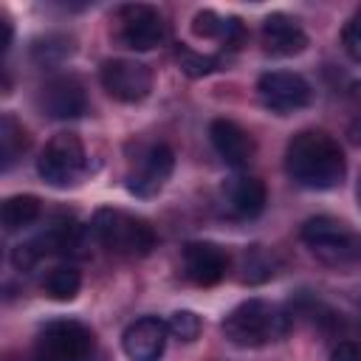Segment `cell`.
<instances>
[{
	"label": "cell",
	"mask_w": 361,
	"mask_h": 361,
	"mask_svg": "<svg viewBox=\"0 0 361 361\" xmlns=\"http://www.w3.org/2000/svg\"><path fill=\"white\" fill-rule=\"evenodd\" d=\"M259 42L268 56H296L307 48V34L290 14H268L259 25Z\"/></svg>",
	"instance_id": "cell-13"
},
{
	"label": "cell",
	"mask_w": 361,
	"mask_h": 361,
	"mask_svg": "<svg viewBox=\"0 0 361 361\" xmlns=\"http://www.w3.org/2000/svg\"><path fill=\"white\" fill-rule=\"evenodd\" d=\"M28 144H31V138H28V130L23 127V121H17L14 113H3L0 116V158H3V169H11L23 158Z\"/></svg>",
	"instance_id": "cell-18"
},
{
	"label": "cell",
	"mask_w": 361,
	"mask_h": 361,
	"mask_svg": "<svg viewBox=\"0 0 361 361\" xmlns=\"http://www.w3.org/2000/svg\"><path fill=\"white\" fill-rule=\"evenodd\" d=\"M285 172L302 189L327 192L341 186L347 175V161L338 141L330 133L307 127L290 135L285 147Z\"/></svg>",
	"instance_id": "cell-1"
},
{
	"label": "cell",
	"mask_w": 361,
	"mask_h": 361,
	"mask_svg": "<svg viewBox=\"0 0 361 361\" xmlns=\"http://www.w3.org/2000/svg\"><path fill=\"white\" fill-rule=\"evenodd\" d=\"M113 23H116V28H113L116 42L130 51H152L166 39V23H164L161 11L152 6H144V3L121 6L116 11Z\"/></svg>",
	"instance_id": "cell-7"
},
{
	"label": "cell",
	"mask_w": 361,
	"mask_h": 361,
	"mask_svg": "<svg viewBox=\"0 0 361 361\" xmlns=\"http://www.w3.org/2000/svg\"><path fill=\"white\" fill-rule=\"evenodd\" d=\"M11 37H14V28H11V20L3 17V51L11 48Z\"/></svg>",
	"instance_id": "cell-27"
},
{
	"label": "cell",
	"mask_w": 361,
	"mask_h": 361,
	"mask_svg": "<svg viewBox=\"0 0 361 361\" xmlns=\"http://www.w3.org/2000/svg\"><path fill=\"white\" fill-rule=\"evenodd\" d=\"M299 237L310 248V254L327 265H347L358 254V243H355L353 231L341 220L327 217V214L305 220Z\"/></svg>",
	"instance_id": "cell-6"
},
{
	"label": "cell",
	"mask_w": 361,
	"mask_h": 361,
	"mask_svg": "<svg viewBox=\"0 0 361 361\" xmlns=\"http://www.w3.org/2000/svg\"><path fill=\"white\" fill-rule=\"evenodd\" d=\"M257 96L265 110L276 116H290L310 104L313 87L305 76L293 71H268L257 79Z\"/></svg>",
	"instance_id": "cell-8"
},
{
	"label": "cell",
	"mask_w": 361,
	"mask_h": 361,
	"mask_svg": "<svg viewBox=\"0 0 361 361\" xmlns=\"http://www.w3.org/2000/svg\"><path fill=\"white\" fill-rule=\"evenodd\" d=\"M209 141L212 147L217 149V155L234 166V169H243L254 161V152H257V144L251 138L248 130H243L237 121L231 118H214L209 124Z\"/></svg>",
	"instance_id": "cell-15"
},
{
	"label": "cell",
	"mask_w": 361,
	"mask_h": 361,
	"mask_svg": "<svg viewBox=\"0 0 361 361\" xmlns=\"http://www.w3.org/2000/svg\"><path fill=\"white\" fill-rule=\"evenodd\" d=\"M355 200H358V209H361V178H358V186H355Z\"/></svg>",
	"instance_id": "cell-28"
},
{
	"label": "cell",
	"mask_w": 361,
	"mask_h": 361,
	"mask_svg": "<svg viewBox=\"0 0 361 361\" xmlns=\"http://www.w3.org/2000/svg\"><path fill=\"white\" fill-rule=\"evenodd\" d=\"M37 172L48 186L68 189L87 172V152L76 133H56L37 158Z\"/></svg>",
	"instance_id": "cell-5"
},
{
	"label": "cell",
	"mask_w": 361,
	"mask_h": 361,
	"mask_svg": "<svg viewBox=\"0 0 361 361\" xmlns=\"http://www.w3.org/2000/svg\"><path fill=\"white\" fill-rule=\"evenodd\" d=\"M166 330H169L178 341H195V338L200 336V330H203V322H200V316L192 313V310H175V313L169 316V322H166Z\"/></svg>",
	"instance_id": "cell-23"
},
{
	"label": "cell",
	"mask_w": 361,
	"mask_h": 361,
	"mask_svg": "<svg viewBox=\"0 0 361 361\" xmlns=\"http://www.w3.org/2000/svg\"><path fill=\"white\" fill-rule=\"evenodd\" d=\"M166 336V322H161L158 316H141L124 330L121 347L130 361H158L164 355Z\"/></svg>",
	"instance_id": "cell-16"
},
{
	"label": "cell",
	"mask_w": 361,
	"mask_h": 361,
	"mask_svg": "<svg viewBox=\"0 0 361 361\" xmlns=\"http://www.w3.org/2000/svg\"><path fill=\"white\" fill-rule=\"evenodd\" d=\"M175 56H178V65H180V71L186 73V76H206V73H212V71H217V59L214 56H209V54H200V51H192L189 45H178L175 48Z\"/></svg>",
	"instance_id": "cell-21"
},
{
	"label": "cell",
	"mask_w": 361,
	"mask_h": 361,
	"mask_svg": "<svg viewBox=\"0 0 361 361\" xmlns=\"http://www.w3.org/2000/svg\"><path fill=\"white\" fill-rule=\"evenodd\" d=\"M71 54H73V39L65 37V34H48V37H42V39H37V45H34V56H37L39 62H45V65L62 62V59L71 56Z\"/></svg>",
	"instance_id": "cell-22"
},
{
	"label": "cell",
	"mask_w": 361,
	"mask_h": 361,
	"mask_svg": "<svg viewBox=\"0 0 361 361\" xmlns=\"http://www.w3.org/2000/svg\"><path fill=\"white\" fill-rule=\"evenodd\" d=\"M79 288H82V274L73 265H56V268H51L42 276V290L54 302H71V299H76Z\"/></svg>",
	"instance_id": "cell-20"
},
{
	"label": "cell",
	"mask_w": 361,
	"mask_h": 361,
	"mask_svg": "<svg viewBox=\"0 0 361 361\" xmlns=\"http://www.w3.org/2000/svg\"><path fill=\"white\" fill-rule=\"evenodd\" d=\"M99 82H102V87L107 90L110 99H116L121 104H135V102H144L149 96L152 71L138 59L116 56V59L102 62Z\"/></svg>",
	"instance_id": "cell-9"
},
{
	"label": "cell",
	"mask_w": 361,
	"mask_h": 361,
	"mask_svg": "<svg viewBox=\"0 0 361 361\" xmlns=\"http://www.w3.org/2000/svg\"><path fill=\"white\" fill-rule=\"evenodd\" d=\"M34 361H96V336L79 319H54L37 333Z\"/></svg>",
	"instance_id": "cell-4"
},
{
	"label": "cell",
	"mask_w": 361,
	"mask_h": 361,
	"mask_svg": "<svg viewBox=\"0 0 361 361\" xmlns=\"http://www.w3.org/2000/svg\"><path fill=\"white\" fill-rule=\"evenodd\" d=\"M39 107L51 118H79L87 113V96L76 76H56L39 90Z\"/></svg>",
	"instance_id": "cell-14"
},
{
	"label": "cell",
	"mask_w": 361,
	"mask_h": 361,
	"mask_svg": "<svg viewBox=\"0 0 361 361\" xmlns=\"http://www.w3.org/2000/svg\"><path fill=\"white\" fill-rule=\"evenodd\" d=\"M350 107H353V138L361 141V82L350 85Z\"/></svg>",
	"instance_id": "cell-25"
},
{
	"label": "cell",
	"mask_w": 361,
	"mask_h": 361,
	"mask_svg": "<svg viewBox=\"0 0 361 361\" xmlns=\"http://www.w3.org/2000/svg\"><path fill=\"white\" fill-rule=\"evenodd\" d=\"M265 203H268V189L259 178L234 175L220 186V206L228 217L254 220V217L262 214Z\"/></svg>",
	"instance_id": "cell-12"
},
{
	"label": "cell",
	"mask_w": 361,
	"mask_h": 361,
	"mask_svg": "<svg viewBox=\"0 0 361 361\" xmlns=\"http://www.w3.org/2000/svg\"><path fill=\"white\" fill-rule=\"evenodd\" d=\"M180 265H183V274H186L189 282H195L200 288H209V285H217L226 276V271H228V251L223 245H217V243L195 240V243L183 245Z\"/></svg>",
	"instance_id": "cell-11"
},
{
	"label": "cell",
	"mask_w": 361,
	"mask_h": 361,
	"mask_svg": "<svg viewBox=\"0 0 361 361\" xmlns=\"http://www.w3.org/2000/svg\"><path fill=\"white\" fill-rule=\"evenodd\" d=\"M93 240L118 257H147L155 248V231L144 217L121 209H99L87 226Z\"/></svg>",
	"instance_id": "cell-3"
},
{
	"label": "cell",
	"mask_w": 361,
	"mask_h": 361,
	"mask_svg": "<svg viewBox=\"0 0 361 361\" xmlns=\"http://www.w3.org/2000/svg\"><path fill=\"white\" fill-rule=\"evenodd\" d=\"M175 169V152L169 144H152L127 175V192L135 197H155Z\"/></svg>",
	"instance_id": "cell-10"
},
{
	"label": "cell",
	"mask_w": 361,
	"mask_h": 361,
	"mask_svg": "<svg viewBox=\"0 0 361 361\" xmlns=\"http://www.w3.org/2000/svg\"><path fill=\"white\" fill-rule=\"evenodd\" d=\"M220 330L228 344L254 350V347H265L271 341L285 338L290 330V319L288 313H282L276 305L265 299H245L226 313Z\"/></svg>",
	"instance_id": "cell-2"
},
{
	"label": "cell",
	"mask_w": 361,
	"mask_h": 361,
	"mask_svg": "<svg viewBox=\"0 0 361 361\" xmlns=\"http://www.w3.org/2000/svg\"><path fill=\"white\" fill-rule=\"evenodd\" d=\"M39 212H42L39 197H34V195H11V197L3 200L0 220H3V228L8 234H14V231H23L31 223H37Z\"/></svg>",
	"instance_id": "cell-19"
},
{
	"label": "cell",
	"mask_w": 361,
	"mask_h": 361,
	"mask_svg": "<svg viewBox=\"0 0 361 361\" xmlns=\"http://www.w3.org/2000/svg\"><path fill=\"white\" fill-rule=\"evenodd\" d=\"M330 361H361V347L353 341H338L330 353Z\"/></svg>",
	"instance_id": "cell-26"
},
{
	"label": "cell",
	"mask_w": 361,
	"mask_h": 361,
	"mask_svg": "<svg viewBox=\"0 0 361 361\" xmlns=\"http://www.w3.org/2000/svg\"><path fill=\"white\" fill-rule=\"evenodd\" d=\"M341 45H344V51H347L350 59L361 62V8H358V11L353 14V20L344 25V31H341Z\"/></svg>",
	"instance_id": "cell-24"
},
{
	"label": "cell",
	"mask_w": 361,
	"mask_h": 361,
	"mask_svg": "<svg viewBox=\"0 0 361 361\" xmlns=\"http://www.w3.org/2000/svg\"><path fill=\"white\" fill-rule=\"evenodd\" d=\"M192 34L203 37V39H217L228 48H237L243 42V23L237 17H220L214 11H197L192 17Z\"/></svg>",
	"instance_id": "cell-17"
}]
</instances>
